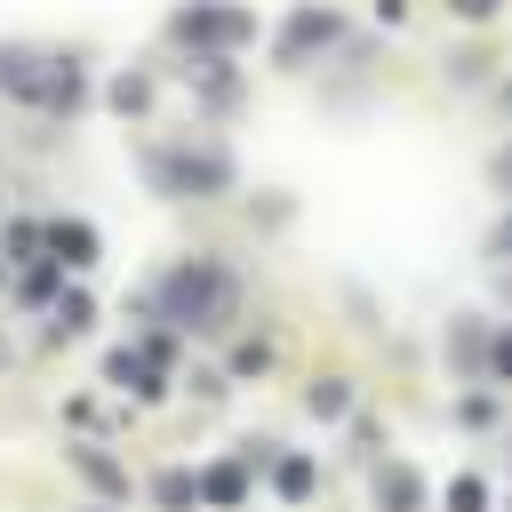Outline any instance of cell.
Listing matches in <instances>:
<instances>
[{
	"label": "cell",
	"mask_w": 512,
	"mask_h": 512,
	"mask_svg": "<svg viewBox=\"0 0 512 512\" xmlns=\"http://www.w3.org/2000/svg\"><path fill=\"white\" fill-rule=\"evenodd\" d=\"M144 312L168 320V328L216 336V328H232V312H240V280H232V264H216V256H176V264L144 288Z\"/></svg>",
	"instance_id": "cell-1"
},
{
	"label": "cell",
	"mask_w": 512,
	"mask_h": 512,
	"mask_svg": "<svg viewBox=\"0 0 512 512\" xmlns=\"http://www.w3.org/2000/svg\"><path fill=\"white\" fill-rule=\"evenodd\" d=\"M232 176H240L232 152L208 136H152L144 144V184L160 200H216V192H232Z\"/></svg>",
	"instance_id": "cell-2"
},
{
	"label": "cell",
	"mask_w": 512,
	"mask_h": 512,
	"mask_svg": "<svg viewBox=\"0 0 512 512\" xmlns=\"http://www.w3.org/2000/svg\"><path fill=\"white\" fill-rule=\"evenodd\" d=\"M168 40H176L184 56H240V48L256 40V16H248L240 0H184V8L168 16Z\"/></svg>",
	"instance_id": "cell-3"
},
{
	"label": "cell",
	"mask_w": 512,
	"mask_h": 512,
	"mask_svg": "<svg viewBox=\"0 0 512 512\" xmlns=\"http://www.w3.org/2000/svg\"><path fill=\"white\" fill-rule=\"evenodd\" d=\"M336 40H344V16H336V8H320V0H304V8H296V16L280 24V40H272V56H280V64L296 72V64H312V56H328Z\"/></svg>",
	"instance_id": "cell-4"
},
{
	"label": "cell",
	"mask_w": 512,
	"mask_h": 512,
	"mask_svg": "<svg viewBox=\"0 0 512 512\" xmlns=\"http://www.w3.org/2000/svg\"><path fill=\"white\" fill-rule=\"evenodd\" d=\"M40 80H48V48H32V40H0V96H16V104L40 112Z\"/></svg>",
	"instance_id": "cell-5"
},
{
	"label": "cell",
	"mask_w": 512,
	"mask_h": 512,
	"mask_svg": "<svg viewBox=\"0 0 512 512\" xmlns=\"http://www.w3.org/2000/svg\"><path fill=\"white\" fill-rule=\"evenodd\" d=\"M40 112H48V120H72V112H88V64H80V56H48Z\"/></svg>",
	"instance_id": "cell-6"
},
{
	"label": "cell",
	"mask_w": 512,
	"mask_h": 512,
	"mask_svg": "<svg viewBox=\"0 0 512 512\" xmlns=\"http://www.w3.org/2000/svg\"><path fill=\"white\" fill-rule=\"evenodd\" d=\"M200 504H216V512H240L248 504V456L240 448L216 456V464H200Z\"/></svg>",
	"instance_id": "cell-7"
},
{
	"label": "cell",
	"mask_w": 512,
	"mask_h": 512,
	"mask_svg": "<svg viewBox=\"0 0 512 512\" xmlns=\"http://www.w3.org/2000/svg\"><path fill=\"white\" fill-rule=\"evenodd\" d=\"M432 504V488H424V472L416 464H376V512H424Z\"/></svg>",
	"instance_id": "cell-8"
},
{
	"label": "cell",
	"mask_w": 512,
	"mask_h": 512,
	"mask_svg": "<svg viewBox=\"0 0 512 512\" xmlns=\"http://www.w3.org/2000/svg\"><path fill=\"white\" fill-rule=\"evenodd\" d=\"M48 264H56V272H88V264H96V224L56 216V224H48Z\"/></svg>",
	"instance_id": "cell-9"
},
{
	"label": "cell",
	"mask_w": 512,
	"mask_h": 512,
	"mask_svg": "<svg viewBox=\"0 0 512 512\" xmlns=\"http://www.w3.org/2000/svg\"><path fill=\"white\" fill-rule=\"evenodd\" d=\"M152 96H160V80H152V72H112V88H104V104H112L120 120H144V112H152Z\"/></svg>",
	"instance_id": "cell-10"
},
{
	"label": "cell",
	"mask_w": 512,
	"mask_h": 512,
	"mask_svg": "<svg viewBox=\"0 0 512 512\" xmlns=\"http://www.w3.org/2000/svg\"><path fill=\"white\" fill-rule=\"evenodd\" d=\"M88 328H96V296L64 288V296H56V312H48V344H72V336H88Z\"/></svg>",
	"instance_id": "cell-11"
},
{
	"label": "cell",
	"mask_w": 512,
	"mask_h": 512,
	"mask_svg": "<svg viewBox=\"0 0 512 512\" xmlns=\"http://www.w3.org/2000/svg\"><path fill=\"white\" fill-rule=\"evenodd\" d=\"M72 472H80L96 496H128V464H112L104 448H72Z\"/></svg>",
	"instance_id": "cell-12"
},
{
	"label": "cell",
	"mask_w": 512,
	"mask_h": 512,
	"mask_svg": "<svg viewBox=\"0 0 512 512\" xmlns=\"http://www.w3.org/2000/svg\"><path fill=\"white\" fill-rule=\"evenodd\" d=\"M152 504H160V512H192V504H200V472H192V464L152 472Z\"/></svg>",
	"instance_id": "cell-13"
},
{
	"label": "cell",
	"mask_w": 512,
	"mask_h": 512,
	"mask_svg": "<svg viewBox=\"0 0 512 512\" xmlns=\"http://www.w3.org/2000/svg\"><path fill=\"white\" fill-rule=\"evenodd\" d=\"M272 488H280V504H304L320 488V464L312 456H272Z\"/></svg>",
	"instance_id": "cell-14"
},
{
	"label": "cell",
	"mask_w": 512,
	"mask_h": 512,
	"mask_svg": "<svg viewBox=\"0 0 512 512\" xmlns=\"http://www.w3.org/2000/svg\"><path fill=\"white\" fill-rule=\"evenodd\" d=\"M344 408H352V384H344V376H312V384H304V416H320V424H336Z\"/></svg>",
	"instance_id": "cell-15"
},
{
	"label": "cell",
	"mask_w": 512,
	"mask_h": 512,
	"mask_svg": "<svg viewBox=\"0 0 512 512\" xmlns=\"http://www.w3.org/2000/svg\"><path fill=\"white\" fill-rule=\"evenodd\" d=\"M488 344H496V336H488V320H456V328H448V352H456L472 376L488 368Z\"/></svg>",
	"instance_id": "cell-16"
},
{
	"label": "cell",
	"mask_w": 512,
	"mask_h": 512,
	"mask_svg": "<svg viewBox=\"0 0 512 512\" xmlns=\"http://www.w3.org/2000/svg\"><path fill=\"white\" fill-rule=\"evenodd\" d=\"M40 248H48V224H24V216H16V224H8V264H48Z\"/></svg>",
	"instance_id": "cell-17"
},
{
	"label": "cell",
	"mask_w": 512,
	"mask_h": 512,
	"mask_svg": "<svg viewBox=\"0 0 512 512\" xmlns=\"http://www.w3.org/2000/svg\"><path fill=\"white\" fill-rule=\"evenodd\" d=\"M448 512H488V488H480L472 472H456V480H448Z\"/></svg>",
	"instance_id": "cell-18"
},
{
	"label": "cell",
	"mask_w": 512,
	"mask_h": 512,
	"mask_svg": "<svg viewBox=\"0 0 512 512\" xmlns=\"http://www.w3.org/2000/svg\"><path fill=\"white\" fill-rule=\"evenodd\" d=\"M264 368H272V344H240L232 352V376H264Z\"/></svg>",
	"instance_id": "cell-19"
},
{
	"label": "cell",
	"mask_w": 512,
	"mask_h": 512,
	"mask_svg": "<svg viewBox=\"0 0 512 512\" xmlns=\"http://www.w3.org/2000/svg\"><path fill=\"white\" fill-rule=\"evenodd\" d=\"M376 448H384V424H376V416H360V424H352V456H368V464H376Z\"/></svg>",
	"instance_id": "cell-20"
},
{
	"label": "cell",
	"mask_w": 512,
	"mask_h": 512,
	"mask_svg": "<svg viewBox=\"0 0 512 512\" xmlns=\"http://www.w3.org/2000/svg\"><path fill=\"white\" fill-rule=\"evenodd\" d=\"M504 0H448V16H464V24H488Z\"/></svg>",
	"instance_id": "cell-21"
},
{
	"label": "cell",
	"mask_w": 512,
	"mask_h": 512,
	"mask_svg": "<svg viewBox=\"0 0 512 512\" xmlns=\"http://www.w3.org/2000/svg\"><path fill=\"white\" fill-rule=\"evenodd\" d=\"M488 376H512V328H504V336L488 344Z\"/></svg>",
	"instance_id": "cell-22"
},
{
	"label": "cell",
	"mask_w": 512,
	"mask_h": 512,
	"mask_svg": "<svg viewBox=\"0 0 512 512\" xmlns=\"http://www.w3.org/2000/svg\"><path fill=\"white\" fill-rule=\"evenodd\" d=\"M488 256H512V216H496V232H488Z\"/></svg>",
	"instance_id": "cell-23"
},
{
	"label": "cell",
	"mask_w": 512,
	"mask_h": 512,
	"mask_svg": "<svg viewBox=\"0 0 512 512\" xmlns=\"http://www.w3.org/2000/svg\"><path fill=\"white\" fill-rule=\"evenodd\" d=\"M496 184H512V152H496Z\"/></svg>",
	"instance_id": "cell-24"
},
{
	"label": "cell",
	"mask_w": 512,
	"mask_h": 512,
	"mask_svg": "<svg viewBox=\"0 0 512 512\" xmlns=\"http://www.w3.org/2000/svg\"><path fill=\"white\" fill-rule=\"evenodd\" d=\"M0 368H8V336H0Z\"/></svg>",
	"instance_id": "cell-25"
},
{
	"label": "cell",
	"mask_w": 512,
	"mask_h": 512,
	"mask_svg": "<svg viewBox=\"0 0 512 512\" xmlns=\"http://www.w3.org/2000/svg\"><path fill=\"white\" fill-rule=\"evenodd\" d=\"M80 512H104V504H80Z\"/></svg>",
	"instance_id": "cell-26"
}]
</instances>
